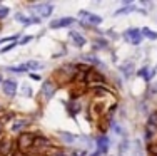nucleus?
I'll return each mask as SVG.
<instances>
[{
  "label": "nucleus",
  "instance_id": "f257e3e1",
  "mask_svg": "<svg viewBox=\"0 0 157 156\" xmlns=\"http://www.w3.org/2000/svg\"><path fill=\"white\" fill-rule=\"evenodd\" d=\"M77 74V64H62L52 72V79L59 84V87L62 84H72L74 76Z\"/></svg>",
  "mask_w": 157,
  "mask_h": 156
},
{
  "label": "nucleus",
  "instance_id": "f03ea898",
  "mask_svg": "<svg viewBox=\"0 0 157 156\" xmlns=\"http://www.w3.org/2000/svg\"><path fill=\"white\" fill-rule=\"evenodd\" d=\"M35 138H37L35 131H24V133H20V134H17V138H15L17 151H20V153H24V154H29L33 150Z\"/></svg>",
  "mask_w": 157,
  "mask_h": 156
},
{
  "label": "nucleus",
  "instance_id": "7ed1b4c3",
  "mask_svg": "<svg viewBox=\"0 0 157 156\" xmlns=\"http://www.w3.org/2000/svg\"><path fill=\"white\" fill-rule=\"evenodd\" d=\"M57 91H59V84L52 77L42 81V86H40V91H39V98L42 101V104H47L48 101H52V98L55 96Z\"/></svg>",
  "mask_w": 157,
  "mask_h": 156
},
{
  "label": "nucleus",
  "instance_id": "20e7f679",
  "mask_svg": "<svg viewBox=\"0 0 157 156\" xmlns=\"http://www.w3.org/2000/svg\"><path fill=\"white\" fill-rule=\"evenodd\" d=\"M30 126H32V121L29 119V118L15 116L12 119V122H10V126H9V131L13 133V134H20V133H24V131H29Z\"/></svg>",
  "mask_w": 157,
  "mask_h": 156
},
{
  "label": "nucleus",
  "instance_id": "39448f33",
  "mask_svg": "<svg viewBox=\"0 0 157 156\" xmlns=\"http://www.w3.org/2000/svg\"><path fill=\"white\" fill-rule=\"evenodd\" d=\"M87 87H95V86H107V77L100 72L99 69H90L87 72V79H85Z\"/></svg>",
  "mask_w": 157,
  "mask_h": 156
},
{
  "label": "nucleus",
  "instance_id": "423d86ee",
  "mask_svg": "<svg viewBox=\"0 0 157 156\" xmlns=\"http://www.w3.org/2000/svg\"><path fill=\"white\" fill-rule=\"evenodd\" d=\"M122 39H124L127 44H132V46H140L144 37H142L140 29H137V27H129V29L124 32V34H122Z\"/></svg>",
  "mask_w": 157,
  "mask_h": 156
},
{
  "label": "nucleus",
  "instance_id": "0eeeda50",
  "mask_svg": "<svg viewBox=\"0 0 157 156\" xmlns=\"http://www.w3.org/2000/svg\"><path fill=\"white\" fill-rule=\"evenodd\" d=\"M30 9L37 14V17L42 20V18H48L54 14V5L52 3H47V2H42V3H32Z\"/></svg>",
  "mask_w": 157,
  "mask_h": 156
},
{
  "label": "nucleus",
  "instance_id": "6e6552de",
  "mask_svg": "<svg viewBox=\"0 0 157 156\" xmlns=\"http://www.w3.org/2000/svg\"><path fill=\"white\" fill-rule=\"evenodd\" d=\"M0 87H2V92L5 98H15L18 91V82L15 79H12V77H7V79H3Z\"/></svg>",
  "mask_w": 157,
  "mask_h": 156
},
{
  "label": "nucleus",
  "instance_id": "1a4fd4ad",
  "mask_svg": "<svg viewBox=\"0 0 157 156\" xmlns=\"http://www.w3.org/2000/svg\"><path fill=\"white\" fill-rule=\"evenodd\" d=\"M75 24V18L74 17H60V18H55V20H50L48 27L52 30H59V29H65V27H72Z\"/></svg>",
  "mask_w": 157,
  "mask_h": 156
},
{
  "label": "nucleus",
  "instance_id": "9d476101",
  "mask_svg": "<svg viewBox=\"0 0 157 156\" xmlns=\"http://www.w3.org/2000/svg\"><path fill=\"white\" fill-rule=\"evenodd\" d=\"M89 92L94 99H107L109 96L114 94V91L109 89L107 86H95V87H89Z\"/></svg>",
  "mask_w": 157,
  "mask_h": 156
},
{
  "label": "nucleus",
  "instance_id": "9b49d317",
  "mask_svg": "<svg viewBox=\"0 0 157 156\" xmlns=\"http://www.w3.org/2000/svg\"><path fill=\"white\" fill-rule=\"evenodd\" d=\"M80 61L84 62V64L90 66L92 69H102L104 67V62L100 61L95 54H92V52H90V54H82L80 55Z\"/></svg>",
  "mask_w": 157,
  "mask_h": 156
},
{
  "label": "nucleus",
  "instance_id": "f8f14e48",
  "mask_svg": "<svg viewBox=\"0 0 157 156\" xmlns=\"http://www.w3.org/2000/svg\"><path fill=\"white\" fill-rule=\"evenodd\" d=\"M95 146H97V151L100 154H107L109 153V146H110V139L107 134H99L95 138Z\"/></svg>",
  "mask_w": 157,
  "mask_h": 156
},
{
  "label": "nucleus",
  "instance_id": "ddd939ff",
  "mask_svg": "<svg viewBox=\"0 0 157 156\" xmlns=\"http://www.w3.org/2000/svg\"><path fill=\"white\" fill-rule=\"evenodd\" d=\"M69 40L72 42V46L78 47V49L85 47V46H87V42H89V40L85 39V37L80 34V32H77V30H70V32H69Z\"/></svg>",
  "mask_w": 157,
  "mask_h": 156
},
{
  "label": "nucleus",
  "instance_id": "4468645a",
  "mask_svg": "<svg viewBox=\"0 0 157 156\" xmlns=\"http://www.w3.org/2000/svg\"><path fill=\"white\" fill-rule=\"evenodd\" d=\"M15 20H17V22H20V24L24 25V27H29V25H32V24H39V22H40V18L37 17V15L29 17L27 14L17 12V14H15Z\"/></svg>",
  "mask_w": 157,
  "mask_h": 156
},
{
  "label": "nucleus",
  "instance_id": "2eb2a0df",
  "mask_svg": "<svg viewBox=\"0 0 157 156\" xmlns=\"http://www.w3.org/2000/svg\"><path fill=\"white\" fill-rule=\"evenodd\" d=\"M65 109H67V113H69V116L75 118L77 114L82 111V104H80L78 99H70V101L65 102Z\"/></svg>",
  "mask_w": 157,
  "mask_h": 156
},
{
  "label": "nucleus",
  "instance_id": "dca6fc26",
  "mask_svg": "<svg viewBox=\"0 0 157 156\" xmlns=\"http://www.w3.org/2000/svg\"><path fill=\"white\" fill-rule=\"evenodd\" d=\"M119 70L124 74L125 79H129V77H132L134 72H136V64H134V61H125L119 66Z\"/></svg>",
  "mask_w": 157,
  "mask_h": 156
},
{
  "label": "nucleus",
  "instance_id": "f3484780",
  "mask_svg": "<svg viewBox=\"0 0 157 156\" xmlns=\"http://www.w3.org/2000/svg\"><path fill=\"white\" fill-rule=\"evenodd\" d=\"M57 138L60 139L62 144H74L77 141V134L70 131H57Z\"/></svg>",
  "mask_w": 157,
  "mask_h": 156
},
{
  "label": "nucleus",
  "instance_id": "a211bd4d",
  "mask_svg": "<svg viewBox=\"0 0 157 156\" xmlns=\"http://www.w3.org/2000/svg\"><path fill=\"white\" fill-rule=\"evenodd\" d=\"M137 76L142 77V79L145 81V82H149V81L152 79V77L155 76V70H152L151 72V69H149V66H144V67H140L139 70H137Z\"/></svg>",
  "mask_w": 157,
  "mask_h": 156
},
{
  "label": "nucleus",
  "instance_id": "6ab92c4d",
  "mask_svg": "<svg viewBox=\"0 0 157 156\" xmlns=\"http://www.w3.org/2000/svg\"><path fill=\"white\" fill-rule=\"evenodd\" d=\"M130 12H142L140 9H137L136 5H125V7H121V9H117L114 12V17H119V15H127V14Z\"/></svg>",
  "mask_w": 157,
  "mask_h": 156
},
{
  "label": "nucleus",
  "instance_id": "aec40b11",
  "mask_svg": "<svg viewBox=\"0 0 157 156\" xmlns=\"http://www.w3.org/2000/svg\"><path fill=\"white\" fill-rule=\"evenodd\" d=\"M130 141L129 138H122V141L117 144V156H124L125 153H129L130 151Z\"/></svg>",
  "mask_w": 157,
  "mask_h": 156
},
{
  "label": "nucleus",
  "instance_id": "412c9836",
  "mask_svg": "<svg viewBox=\"0 0 157 156\" xmlns=\"http://www.w3.org/2000/svg\"><path fill=\"white\" fill-rule=\"evenodd\" d=\"M84 22H85L87 25H90V27H97V25L102 24V17L97 15V14H89V17L85 18Z\"/></svg>",
  "mask_w": 157,
  "mask_h": 156
},
{
  "label": "nucleus",
  "instance_id": "4be33fe9",
  "mask_svg": "<svg viewBox=\"0 0 157 156\" xmlns=\"http://www.w3.org/2000/svg\"><path fill=\"white\" fill-rule=\"evenodd\" d=\"M24 64H25V67H27L29 72H33V70H39V69L44 67V64L39 61H27V62H24Z\"/></svg>",
  "mask_w": 157,
  "mask_h": 156
},
{
  "label": "nucleus",
  "instance_id": "5701e85b",
  "mask_svg": "<svg viewBox=\"0 0 157 156\" xmlns=\"http://www.w3.org/2000/svg\"><path fill=\"white\" fill-rule=\"evenodd\" d=\"M140 32H142V37H145L147 40H157V32L151 30L149 27H144V29H140Z\"/></svg>",
  "mask_w": 157,
  "mask_h": 156
},
{
  "label": "nucleus",
  "instance_id": "b1692460",
  "mask_svg": "<svg viewBox=\"0 0 157 156\" xmlns=\"http://www.w3.org/2000/svg\"><path fill=\"white\" fill-rule=\"evenodd\" d=\"M92 42H94V49H107V47H109L107 39H102V37H97Z\"/></svg>",
  "mask_w": 157,
  "mask_h": 156
},
{
  "label": "nucleus",
  "instance_id": "393cba45",
  "mask_svg": "<svg viewBox=\"0 0 157 156\" xmlns=\"http://www.w3.org/2000/svg\"><path fill=\"white\" fill-rule=\"evenodd\" d=\"M145 154L147 156H157V141H152L145 146Z\"/></svg>",
  "mask_w": 157,
  "mask_h": 156
},
{
  "label": "nucleus",
  "instance_id": "a878e982",
  "mask_svg": "<svg viewBox=\"0 0 157 156\" xmlns=\"http://www.w3.org/2000/svg\"><path fill=\"white\" fill-rule=\"evenodd\" d=\"M45 156H69V154H67V150H62L60 146H55L54 150H50Z\"/></svg>",
  "mask_w": 157,
  "mask_h": 156
},
{
  "label": "nucleus",
  "instance_id": "bb28decb",
  "mask_svg": "<svg viewBox=\"0 0 157 156\" xmlns=\"http://www.w3.org/2000/svg\"><path fill=\"white\" fill-rule=\"evenodd\" d=\"M110 126H112V129H114V133H115L117 136L127 138V133L124 131V129H122V126H121V124H117V122H114V121H112V122H110Z\"/></svg>",
  "mask_w": 157,
  "mask_h": 156
},
{
  "label": "nucleus",
  "instance_id": "cd10ccee",
  "mask_svg": "<svg viewBox=\"0 0 157 156\" xmlns=\"http://www.w3.org/2000/svg\"><path fill=\"white\" fill-rule=\"evenodd\" d=\"M20 92H22V96H24V98H32V96H33V89L29 86V84H22Z\"/></svg>",
  "mask_w": 157,
  "mask_h": 156
},
{
  "label": "nucleus",
  "instance_id": "c85d7f7f",
  "mask_svg": "<svg viewBox=\"0 0 157 156\" xmlns=\"http://www.w3.org/2000/svg\"><path fill=\"white\" fill-rule=\"evenodd\" d=\"M20 34H13V35H9V37H3V39H0V46L2 44H12V42H17V39H20Z\"/></svg>",
  "mask_w": 157,
  "mask_h": 156
},
{
  "label": "nucleus",
  "instance_id": "c756f323",
  "mask_svg": "<svg viewBox=\"0 0 157 156\" xmlns=\"http://www.w3.org/2000/svg\"><path fill=\"white\" fill-rule=\"evenodd\" d=\"M145 122H149V124H152V126H155V128H157V109L152 111V113H149L147 121H145Z\"/></svg>",
  "mask_w": 157,
  "mask_h": 156
},
{
  "label": "nucleus",
  "instance_id": "7c9ffc66",
  "mask_svg": "<svg viewBox=\"0 0 157 156\" xmlns=\"http://www.w3.org/2000/svg\"><path fill=\"white\" fill-rule=\"evenodd\" d=\"M9 15H10V9L0 3V20H5V18L9 17Z\"/></svg>",
  "mask_w": 157,
  "mask_h": 156
},
{
  "label": "nucleus",
  "instance_id": "2f4dec72",
  "mask_svg": "<svg viewBox=\"0 0 157 156\" xmlns=\"http://www.w3.org/2000/svg\"><path fill=\"white\" fill-rule=\"evenodd\" d=\"M17 46H18V40H17V42H12V44H7L5 47H2V49H0V54H7V52H10L13 47H17Z\"/></svg>",
  "mask_w": 157,
  "mask_h": 156
},
{
  "label": "nucleus",
  "instance_id": "473e14b6",
  "mask_svg": "<svg viewBox=\"0 0 157 156\" xmlns=\"http://www.w3.org/2000/svg\"><path fill=\"white\" fill-rule=\"evenodd\" d=\"M33 40V35H22L20 40H18V46H27L29 42Z\"/></svg>",
  "mask_w": 157,
  "mask_h": 156
},
{
  "label": "nucleus",
  "instance_id": "72a5a7b5",
  "mask_svg": "<svg viewBox=\"0 0 157 156\" xmlns=\"http://www.w3.org/2000/svg\"><path fill=\"white\" fill-rule=\"evenodd\" d=\"M89 14H90V12H87V10H78V12H77V15H78V18H82V22H84L85 18L89 17Z\"/></svg>",
  "mask_w": 157,
  "mask_h": 156
},
{
  "label": "nucleus",
  "instance_id": "f704fd0d",
  "mask_svg": "<svg viewBox=\"0 0 157 156\" xmlns=\"http://www.w3.org/2000/svg\"><path fill=\"white\" fill-rule=\"evenodd\" d=\"M29 76H30V79H33V81H37V82H39V81H42V76H40V74L30 72V74H29Z\"/></svg>",
  "mask_w": 157,
  "mask_h": 156
},
{
  "label": "nucleus",
  "instance_id": "c9c22d12",
  "mask_svg": "<svg viewBox=\"0 0 157 156\" xmlns=\"http://www.w3.org/2000/svg\"><path fill=\"white\" fill-rule=\"evenodd\" d=\"M3 131H5V126L0 122V138H3Z\"/></svg>",
  "mask_w": 157,
  "mask_h": 156
},
{
  "label": "nucleus",
  "instance_id": "e433bc0d",
  "mask_svg": "<svg viewBox=\"0 0 157 156\" xmlns=\"http://www.w3.org/2000/svg\"><path fill=\"white\" fill-rule=\"evenodd\" d=\"M89 156H102V154H100V153H99V151H97V150H95V151H94V153H90V154H89Z\"/></svg>",
  "mask_w": 157,
  "mask_h": 156
},
{
  "label": "nucleus",
  "instance_id": "4c0bfd02",
  "mask_svg": "<svg viewBox=\"0 0 157 156\" xmlns=\"http://www.w3.org/2000/svg\"><path fill=\"white\" fill-rule=\"evenodd\" d=\"M3 79H5V77L2 76V72H0V86H2V82H3Z\"/></svg>",
  "mask_w": 157,
  "mask_h": 156
},
{
  "label": "nucleus",
  "instance_id": "58836bf2",
  "mask_svg": "<svg viewBox=\"0 0 157 156\" xmlns=\"http://www.w3.org/2000/svg\"><path fill=\"white\" fill-rule=\"evenodd\" d=\"M155 70H157V67H155Z\"/></svg>",
  "mask_w": 157,
  "mask_h": 156
}]
</instances>
